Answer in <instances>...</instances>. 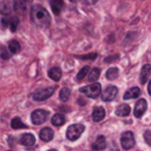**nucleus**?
Returning <instances> with one entry per match:
<instances>
[{
  "instance_id": "12",
  "label": "nucleus",
  "mask_w": 151,
  "mask_h": 151,
  "mask_svg": "<svg viewBox=\"0 0 151 151\" xmlns=\"http://www.w3.org/2000/svg\"><path fill=\"white\" fill-rule=\"evenodd\" d=\"M104 117H105V110H104V107L97 106V107L93 109V111H92V119L94 122H100V120L104 119Z\"/></svg>"
},
{
  "instance_id": "2",
  "label": "nucleus",
  "mask_w": 151,
  "mask_h": 151,
  "mask_svg": "<svg viewBox=\"0 0 151 151\" xmlns=\"http://www.w3.org/2000/svg\"><path fill=\"white\" fill-rule=\"evenodd\" d=\"M84 130H85V126L83 124H72L66 130V137L68 140H76L81 136Z\"/></svg>"
},
{
  "instance_id": "13",
  "label": "nucleus",
  "mask_w": 151,
  "mask_h": 151,
  "mask_svg": "<svg viewBox=\"0 0 151 151\" xmlns=\"http://www.w3.org/2000/svg\"><path fill=\"white\" fill-rule=\"evenodd\" d=\"M20 144L25 145V146H32L34 143H35V138L32 133H24L21 137H20Z\"/></svg>"
},
{
  "instance_id": "26",
  "label": "nucleus",
  "mask_w": 151,
  "mask_h": 151,
  "mask_svg": "<svg viewBox=\"0 0 151 151\" xmlns=\"http://www.w3.org/2000/svg\"><path fill=\"white\" fill-rule=\"evenodd\" d=\"M118 77V68L117 67H110L107 71H106V78L109 80H113Z\"/></svg>"
},
{
  "instance_id": "30",
  "label": "nucleus",
  "mask_w": 151,
  "mask_h": 151,
  "mask_svg": "<svg viewBox=\"0 0 151 151\" xmlns=\"http://www.w3.org/2000/svg\"><path fill=\"white\" fill-rule=\"evenodd\" d=\"M81 59H96L97 58V53H91V54H86V55H81Z\"/></svg>"
},
{
  "instance_id": "32",
  "label": "nucleus",
  "mask_w": 151,
  "mask_h": 151,
  "mask_svg": "<svg viewBox=\"0 0 151 151\" xmlns=\"http://www.w3.org/2000/svg\"><path fill=\"white\" fill-rule=\"evenodd\" d=\"M147 92H149V94L151 96V81H150V84H149V86H147Z\"/></svg>"
},
{
  "instance_id": "11",
  "label": "nucleus",
  "mask_w": 151,
  "mask_h": 151,
  "mask_svg": "<svg viewBox=\"0 0 151 151\" xmlns=\"http://www.w3.org/2000/svg\"><path fill=\"white\" fill-rule=\"evenodd\" d=\"M146 107H147L146 100H145V99H139V100L136 103V106H134V110H133L134 117L140 118V117L144 114V112L146 111Z\"/></svg>"
},
{
  "instance_id": "7",
  "label": "nucleus",
  "mask_w": 151,
  "mask_h": 151,
  "mask_svg": "<svg viewBox=\"0 0 151 151\" xmlns=\"http://www.w3.org/2000/svg\"><path fill=\"white\" fill-rule=\"evenodd\" d=\"M120 143L124 150H130L134 146V136L131 131H126L123 132L122 137H120Z\"/></svg>"
},
{
  "instance_id": "17",
  "label": "nucleus",
  "mask_w": 151,
  "mask_h": 151,
  "mask_svg": "<svg viewBox=\"0 0 151 151\" xmlns=\"http://www.w3.org/2000/svg\"><path fill=\"white\" fill-rule=\"evenodd\" d=\"M140 96V88L139 87H131L124 93V99H134Z\"/></svg>"
},
{
  "instance_id": "18",
  "label": "nucleus",
  "mask_w": 151,
  "mask_h": 151,
  "mask_svg": "<svg viewBox=\"0 0 151 151\" xmlns=\"http://www.w3.org/2000/svg\"><path fill=\"white\" fill-rule=\"evenodd\" d=\"M53 131H52V129H50V127H44L41 131H40V133H39V137H40V139L41 140H44V142H50L52 138H53Z\"/></svg>"
},
{
  "instance_id": "1",
  "label": "nucleus",
  "mask_w": 151,
  "mask_h": 151,
  "mask_svg": "<svg viewBox=\"0 0 151 151\" xmlns=\"http://www.w3.org/2000/svg\"><path fill=\"white\" fill-rule=\"evenodd\" d=\"M31 19L38 27H47L51 22L50 13L41 5H34L31 8Z\"/></svg>"
},
{
  "instance_id": "8",
  "label": "nucleus",
  "mask_w": 151,
  "mask_h": 151,
  "mask_svg": "<svg viewBox=\"0 0 151 151\" xmlns=\"http://www.w3.org/2000/svg\"><path fill=\"white\" fill-rule=\"evenodd\" d=\"M32 0H14V12L22 15L27 12Z\"/></svg>"
},
{
  "instance_id": "4",
  "label": "nucleus",
  "mask_w": 151,
  "mask_h": 151,
  "mask_svg": "<svg viewBox=\"0 0 151 151\" xmlns=\"http://www.w3.org/2000/svg\"><path fill=\"white\" fill-rule=\"evenodd\" d=\"M54 92V87L51 86V87H45V88H39L37 91L33 92L32 94V98L35 100V101H42V100H46L47 98H50Z\"/></svg>"
},
{
  "instance_id": "25",
  "label": "nucleus",
  "mask_w": 151,
  "mask_h": 151,
  "mask_svg": "<svg viewBox=\"0 0 151 151\" xmlns=\"http://www.w3.org/2000/svg\"><path fill=\"white\" fill-rule=\"evenodd\" d=\"M70 94H71V90L68 87H64L60 90V93H59V98L61 101H67L68 98H70Z\"/></svg>"
},
{
  "instance_id": "33",
  "label": "nucleus",
  "mask_w": 151,
  "mask_h": 151,
  "mask_svg": "<svg viewBox=\"0 0 151 151\" xmlns=\"http://www.w3.org/2000/svg\"><path fill=\"white\" fill-rule=\"evenodd\" d=\"M47 151H58V150H55V149H51V150H47Z\"/></svg>"
},
{
  "instance_id": "31",
  "label": "nucleus",
  "mask_w": 151,
  "mask_h": 151,
  "mask_svg": "<svg viewBox=\"0 0 151 151\" xmlns=\"http://www.w3.org/2000/svg\"><path fill=\"white\" fill-rule=\"evenodd\" d=\"M112 60H117V55H111L110 58H106L104 61H105V63H110V61H112Z\"/></svg>"
},
{
  "instance_id": "35",
  "label": "nucleus",
  "mask_w": 151,
  "mask_h": 151,
  "mask_svg": "<svg viewBox=\"0 0 151 151\" xmlns=\"http://www.w3.org/2000/svg\"><path fill=\"white\" fill-rule=\"evenodd\" d=\"M70 1H72V2H76V1H78V0H70Z\"/></svg>"
},
{
  "instance_id": "6",
  "label": "nucleus",
  "mask_w": 151,
  "mask_h": 151,
  "mask_svg": "<svg viewBox=\"0 0 151 151\" xmlns=\"http://www.w3.org/2000/svg\"><path fill=\"white\" fill-rule=\"evenodd\" d=\"M47 118H48V112L45 111V110H41V109L33 111L32 114H31L32 123L35 124V125H40V124L45 123L47 120Z\"/></svg>"
},
{
  "instance_id": "19",
  "label": "nucleus",
  "mask_w": 151,
  "mask_h": 151,
  "mask_svg": "<svg viewBox=\"0 0 151 151\" xmlns=\"http://www.w3.org/2000/svg\"><path fill=\"white\" fill-rule=\"evenodd\" d=\"M8 50H9V52L12 53V54H17V53H19L20 52V50H21V46H20V44H19V41L18 40H9V42H8Z\"/></svg>"
},
{
  "instance_id": "27",
  "label": "nucleus",
  "mask_w": 151,
  "mask_h": 151,
  "mask_svg": "<svg viewBox=\"0 0 151 151\" xmlns=\"http://www.w3.org/2000/svg\"><path fill=\"white\" fill-rule=\"evenodd\" d=\"M88 71H90V67H88V66H84V67L78 72V74H77V81H81V80L85 78V76H87Z\"/></svg>"
},
{
  "instance_id": "34",
  "label": "nucleus",
  "mask_w": 151,
  "mask_h": 151,
  "mask_svg": "<svg viewBox=\"0 0 151 151\" xmlns=\"http://www.w3.org/2000/svg\"><path fill=\"white\" fill-rule=\"evenodd\" d=\"M111 151H119V150H118V149H112Z\"/></svg>"
},
{
  "instance_id": "20",
  "label": "nucleus",
  "mask_w": 151,
  "mask_h": 151,
  "mask_svg": "<svg viewBox=\"0 0 151 151\" xmlns=\"http://www.w3.org/2000/svg\"><path fill=\"white\" fill-rule=\"evenodd\" d=\"M130 111H131L130 106L126 105V104H123V105H120V106L117 107V110H116V114L119 116V117H126V116H129Z\"/></svg>"
},
{
  "instance_id": "14",
  "label": "nucleus",
  "mask_w": 151,
  "mask_h": 151,
  "mask_svg": "<svg viewBox=\"0 0 151 151\" xmlns=\"http://www.w3.org/2000/svg\"><path fill=\"white\" fill-rule=\"evenodd\" d=\"M150 74H151V65L150 64H145L142 67V71H140V83L145 84L147 81Z\"/></svg>"
},
{
  "instance_id": "22",
  "label": "nucleus",
  "mask_w": 151,
  "mask_h": 151,
  "mask_svg": "<svg viewBox=\"0 0 151 151\" xmlns=\"http://www.w3.org/2000/svg\"><path fill=\"white\" fill-rule=\"evenodd\" d=\"M65 123V117L60 113H55L53 117H52V124L54 126H61L63 124Z\"/></svg>"
},
{
  "instance_id": "10",
  "label": "nucleus",
  "mask_w": 151,
  "mask_h": 151,
  "mask_svg": "<svg viewBox=\"0 0 151 151\" xmlns=\"http://www.w3.org/2000/svg\"><path fill=\"white\" fill-rule=\"evenodd\" d=\"M117 93H118V88L116 86H109L101 93V99L103 101H111L116 98Z\"/></svg>"
},
{
  "instance_id": "29",
  "label": "nucleus",
  "mask_w": 151,
  "mask_h": 151,
  "mask_svg": "<svg viewBox=\"0 0 151 151\" xmlns=\"http://www.w3.org/2000/svg\"><path fill=\"white\" fill-rule=\"evenodd\" d=\"M144 139H145V142H146L149 145H151V130H147V131L144 133Z\"/></svg>"
},
{
  "instance_id": "15",
  "label": "nucleus",
  "mask_w": 151,
  "mask_h": 151,
  "mask_svg": "<svg viewBox=\"0 0 151 151\" xmlns=\"http://www.w3.org/2000/svg\"><path fill=\"white\" fill-rule=\"evenodd\" d=\"M105 147H106L105 137L104 136H98V138L96 139V142L92 144V149L94 151H100V150H104Z\"/></svg>"
},
{
  "instance_id": "23",
  "label": "nucleus",
  "mask_w": 151,
  "mask_h": 151,
  "mask_svg": "<svg viewBox=\"0 0 151 151\" xmlns=\"http://www.w3.org/2000/svg\"><path fill=\"white\" fill-rule=\"evenodd\" d=\"M11 126H12V129H14V130H18V129H26V125H25V124L21 122V119L18 118V117H15V118L12 119Z\"/></svg>"
},
{
  "instance_id": "3",
  "label": "nucleus",
  "mask_w": 151,
  "mask_h": 151,
  "mask_svg": "<svg viewBox=\"0 0 151 151\" xmlns=\"http://www.w3.org/2000/svg\"><path fill=\"white\" fill-rule=\"evenodd\" d=\"M80 92L85 93V96H87L88 98H97L101 92V86L99 83H92L87 86L81 87Z\"/></svg>"
},
{
  "instance_id": "9",
  "label": "nucleus",
  "mask_w": 151,
  "mask_h": 151,
  "mask_svg": "<svg viewBox=\"0 0 151 151\" xmlns=\"http://www.w3.org/2000/svg\"><path fill=\"white\" fill-rule=\"evenodd\" d=\"M14 11V0H0V14L11 15Z\"/></svg>"
},
{
  "instance_id": "16",
  "label": "nucleus",
  "mask_w": 151,
  "mask_h": 151,
  "mask_svg": "<svg viewBox=\"0 0 151 151\" xmlns=\"http://www.w3.org/2000/svg\"><path fill=\"white\" fill-rule=\"evenodd\" d=\"M51 8L55 15H59L64 8V0H51Z\"/></svg>"
},
{
  "instance_id": "28",
  "label": "nucleus",
  "mask_w": 151,
  "mask_h": 151,
  "mask_svg": "<svg viewBox=\"0 0 151 151\" xmlns=\"http://www.w3.org/2000/svg\"><path fill=\"white\" fill-rule=\"evenodd\" d=\"M11 54H12V53L9 52L8 47H5V46H1V47H0V58H1V59L7 60V59L11 58Z\"/></svg>"
},
{
  "instance_id": "21",
  "label": "nucleus",
  "mask_w": 151,
  "mask_h": 151,
  "mask_svg": "<svg viewBox=\"0 0 151 151\" xmlns=\"http://www.w3.org/2000/svg\"><path fill=\"white\" fill-rule=\"evenodd\" d=\"M48 76H50V78H51L52 80L58 81V80H60V78H61V70H60L59 67H52V68L48 71Z\"/></svg>"
},
{
  "instance_id": "24",
  "label": "nucleus",
  "mask_w": 151,
  "mask_h": 151,
  "mask_svg": "<svg viewBox=\"0 0 151 151\" xmlns=\"http://www.w3.org/2000/svg\"><path fill=\"white\" fill-rule=\"evenodd\" d=\"M99 74H100V70L99 68H92L91 72L87 74V80L88 81H92V83H96V80L99 78Z\"/></svg>"
},
{
  "instance_id": "5",
  "label": "nucleus",
  "mask_w": 151,
  "mask_h": 151,
  "mask_svg": "<svg viewBox=\"0 0 151 151\" xmlns=\"http://www.w3.org/2000/svg\"><path fill=\"white\" fill-rule=\"evenodd\" d=\"M2 28H9L12 32H15L19 26V19L15 15H5L1 19Z\"/></svg>"
}]
</instances>
